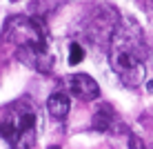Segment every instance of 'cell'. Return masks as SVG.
Wrapping results in <instances>:
<instances>
[{
  "label": "cell",
  "instance_id": "cell-1",
  "mask_svg": "<svg viewBox=\"0 0 153 149\" xmlns=\"http://www.w3.org/2000/svg\"><path fill=\"white\" fill-rule=\"evenodd\" d=\"M0 40L11 42L16 58L29 69H36L40 73H49L56 65V58L49 49L47 31L40 25V20H36V18L11 16L4 22Z\"/></svg>",
  "mask_w": 153,
  "mask_h": 149
},
{
  "label": "cell",
  "instance_id": "cell-2",
  "mask_svg": "<svg viewBox=\"0 0 153 149\" xmlns=\"http://www.w3.org/2000/svg\"><path fill=\"white\" fill-rule=\"evenodd\" d=\"M146 47L142 31L133 20L120 22L109 40V62L111 69L126 87H140L146 78Z\"/></svg>",
  "mask_w": 153,
  "mask_h": 149
},
{
  "label": "cell",
  "instance_id": "cell-3",
  "mask_svg": "<svg viewBox=\"0 0 153 149\" xmlns=\"http://www.w3.org/2000/svg\"><path fill=\"white\" fill-rule=\"evenodd\" d=\"M0 138L11 147H33L38 138V109L29 98L0 107Z\"/></svg>",
  "mask_w": 153,
  "mask_h": 149
},
{
  "label": "cell",
  "instance_id": "cell-4",
  "mask_svg": "<svg viewBox=\"0 0 153 149\" xmlns=\"http://www.w3.org/2000/svg\"><path fill=\"white\" fill-rule=\"evenodd\" d=\"M69 89H71V94L76 96V98H80V100H96L100 96L98 82L93 80L89 73H76V76H71Z\"/></svg>",
  "mask_w": 153,
  "mask_h": 149
},
{
  "label": "cell",
  "instance_id": "cell-5",
  "mask_svg": "<svg viewBox=\"0 0 153 149\" xmlns=\"http://www.w3.org/2000/svg\"><path fill=\"white\" fill-rule=\"evenodd\" d=\"M69 107H71V100H69V94H65V91L51 94L49 100H47V109H49V114L53 116L56 120L67 118V114H69Z\"/></svg>",
  "mask_w": 153,
  "mask_h": 149
},
{
  "label": "cell",
  "instance_id": "cell-6",
  "mask_svg": "<svg viewBox=\"0 0 153 149\" xmlns=\"http://www.w3.org/2000/svg\"><path fill=\"white\" fill-rule=\"evenodd\" d=\"M111 122H113V109L107 107V105H102V107L93 114L91 125H93L96 131H109V129H111Z\"/></svg>",
  "mask_w": 153,
  "mask_h": 149
},
{
  "label": "cell",
  "instance_id": "cell-7",
  "mask_svg": "<svg viewBox=\"0 0 153 149\" xmlns=\"http://www.w3.org/2000/svg\"><path fill=\"white\" fill-rule=\"evenodd\" d=\"M84 58V49L80 42H71L69 45V65H78V62H82Z\"/></svg>",
  "mask_w": 153,
  "mask_h": 149
},
{
  "label": "cell",
  "instance_id": "cell-8",
  "mask_svg": "<svg viewBox=\"0 0 153 149\" xmlns=\"http://www.w3.org/2000/svg\"><path fill=\"white\" fill-rule=\"evenodd\" d=\"M144 2V7H153V0H142Z\"/></svg>",
  "mask_w": 153,
  "mask_h": 149
},
{
  "label": "cell",
  "instance_id": "cell-9",
  "mask_svg": "<svg viewBox=\"0 0 153 149\" xmlns=\"http://www.w3.org/2000/svg\"><path fill=\"white\" fill-rule=\"evenodd\" d=\"M11 2H18V0H11Z\"/></svg>",
  "mask_w": 153,
  "mask_h": 149
}]
</instances>
